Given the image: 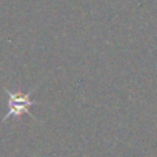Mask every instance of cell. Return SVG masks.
<instances>
[{"label":"cell","mask_w":157,"mask_h":157,"mask_svg":"<svg viewBox=\"0 0 157 157\" xmlns=\"http://www.w3.org/2000/svg\"><path fill=\"white\" fill-rule=\"evenodd\" d=\"M35 88H32L29 92H26V94H22V92H15V94H14V92L6 90V92H7V95H8V102H7L8 110H7V113H6V116L3 120H7L10 116L18 117L24 113L32 114L30 113V108H32L33 105L40 103V102H37V101L30 99V95H32V92Z\"/></svg>","instance_id":"obj_1"}]
</instances>
